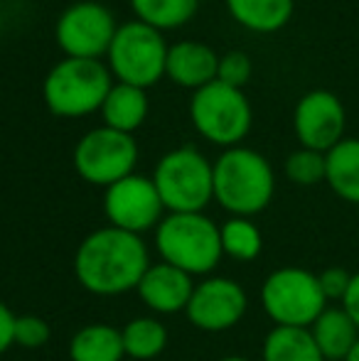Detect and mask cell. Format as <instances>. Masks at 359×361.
<instances>
[{"mask_svg":"<svg viewBox=\"0 0 359 361\" xmlns=\"http://www.w3.org/2000/svg\"><path fill=\"white\" fill-rule=\"evenodd\" d=\"M150 268V251L138 233L104 226L91 231L74 253L79 286L99 298H114L138 288Z\"/></svg>","mask_w":359,"mask_h":361,"instance_id":"6da1fadb","label":"cell"},{"mask_svg":"<svg viewBox=\"0 0 359 361\" xmlns=\"http://www.w3.org/2000/svg\"><path fill=\"white\" fill-rule=\"evenodd\" d=\"M276 175L271 162L249 147H229L214 162V200L231 216H256L271 204Z\"/></svg>","mask_w":359,"mask_h":361,"instance_id":"7a4b0ae2","label":"cell"},{"mask_svg":"<svg viewBox=\"0 0 359 361\" xmlns=\"http://www.w3.org/2000/svg\"><path fill=\"white\" fill-rule=\"evenodd\" d=\"M155 248L163 263L180 268L187 276H209L219 266V226L207 214H168L155 226Z\"/></svg>","mask_w":359,"mask_h":361,"instance_id":"3957f363","label":"cell"},{"mask_svg":"<svg viewBox=\"0 0 359 361\" xmlns=\"http://www.w3.org/2000/svg\"><path fill=\"white\" fill-rule=\"evenodd\" d=\"M153 185L170 214H195L214 200V165L195 147H178L160 157Z\"/></svg>","mask_w":359,"mask_h":361,"instance_id":"277c9868","label":"cell"},{"mask_svg":"<svg viewBox=\"0 0 359 361\" xmlns=\"http://www.w3.org/2000/svg\"><path fill=\"white\" fill-rule=\"evenodd\" d=\"M261 307L273 327H305L325 312L327 300L317 273L298 266H283L269 273L261 286Z\"/></svg>","mask_w":359,"mask_h":361,"instance_id":"5b68a950","label":"cell"},{"mask_svg":"<svg viewBox=\"0 0 359 361\" xmlns=\"http://www.w3.org/2000/svg\"><path fill=\"white\" fill-rule=\"evenodd\" d=\"M111 89V74L99 59L67 57L44 79V101L52 114L79 118L101 109Z\"/></svg>","mask_w":359,"mask_h":361,"instance_id":"8992f818","label":"cell"},{"mask_svg":"<svg viewBox=\"0 0 359 361\" xmlns=\"http://www.w3.org/2000/svg\"><path fill=\"white\" fill-rule=\"evenodd\" d=\"M192 123L209 143L236 147L251 128V106L241 89L212 81L195 91L190 104Z\"/></svg>","mask_w":359,"mask_h":361,"instance_id":"52a82bcc","label":"cell"},{"mask_svg":"<svg viewBox=\"0 0 359 361\" xmlns=\"http://www.w3.org/2000/svg\"><path fill=\"white\" fill-rule=\"evenodd\" d=\"M109 62L121 84L148 89L165 74L168 44L160 30L145 23H126L116 30V37L109 47Z\"/></svg>","mask_w":359,"mask_h":361,"instance_id":"ba28073f","label":"cell"},{"mask_svg":"<svg viewBox=\"0 0 359 361\" xmlns=\"http://www.w3.org/2000/svg\"><path fill=\"white\" fill-rule=\"evenodd\" d=\"M135 162H138V145L133 135L121 133L109 126L89 130L74 150V167L79 177L96 187H111L123 177L133 175Z\"/></svg>","mask_w":359,"mask_h":361,"instance_id":"9c48e42d","label":"cell"},{"mask_svg":"<svg viewBox=\"0 0 359 361\" xmlns=\"http://www.w3.org/2000/svg\"><path fill=\"white\" fill-rule=\"evenodd\" d=\"M163 212L165 207L160 202V195L148 177L128 175L116 185L106 187L104 214L109 219V226L140 236L163 221Z\"/></svg>","mask_w":359,"mask_h":361,"instance_id":"30bf717a","label":"cell"},{"mask_svg":"<svg viewBox=\"0 0 359 361\" xmlns=\"http://www.w3.org/2000/svg\"><path fill=\"white\" fill-rule=\"evenodd\" d=\"M249 295L236 281L224 276H207L195 286L187 302V319L202 332H226L244 319Z\"/></svg>","mask_w":359,"mask_h":361,"instance_id":"8fae6325","label":"cell"},{"mask_svg":"<svg viewBox=\"0 0 359 361\" xmlns=\"http://www.w3.org/2000/svg\"><path fill=\"white\" fill-rule=\"evenodd\" d=\"M116 37L114 15L99 3H77L57 23V44L74 59H99L109 54Z\"/></svg>","mask_w":359,"mask_h":361,"instance_id":"7c38bea8","label":"cell"},{"mask_svg":"<svg viewBox=\"0 0 359 361\" xmlns=\"http://www.w3.org/2000/svg\"><path fill=\"white\" fill-rule=\"evenodd\" d=\"M345 106L332 91L315 89L308 91L296 106L293 114V128L303 147L317 152L332 150L345 138Z\"/></svg>","mask_w":359,"mask_h":361,"instance_id":"4fadbf2b","label":"cell"},{"mask_svg":"<svg viewBox=\"0 0 359 361\" xmlns=\"http://www.w3.org/2000/svg\"><path fill=\"white\" fill-rule=\"evenodd\" d=\"M138 298L155 314H175L185 312L192 293H195V278L182 273L170 263H150L145 276L135 288Z\"/></svg>","mask_w":359,"mask_h":361,"instance_id":"5bb4252c","label":"cell"},{"mask_svg":"<svg viewBox=\"0 0 359 361\" xmlns=\"http://www.w3.org/2000/svg\"><path fill=\"white\" fill-rule=\"evenodd\" d=\"M217 72H219V57L207 44L180 42L168 49L165 74L175 84L187 86V89H202L217 81Z\"/></svg>","mask_w":359,"mask_h":361,"instance_id":"9a60e30c","label":"cell"},{"mask_svg":"<svg viewBox=\"0 0 359 361\" xmlns=\"http://www.w3.org/2000/svg\"><path fill=\"white\" fill-rule=\"evenodd\" d=\"M310 334L325 361H345L350 349L355 347V342L359 339L357 324L342 310V305L340 307H330L327 305L325 312L310 324Z\"/></svg>","mask_w":359,"mask_h":361,"instance_id":"2e32d148","label":"cell"},{"mask_svg":"<svg viewBox=\"0 0 359 361\" xmlns=\"http://www.w3.org/2000/svg\"><path fill=\"white\" fill-rule=\"evenodd\" d=\"M325 182L342 202L359 204V138H342L325 152Z\"/></svg>","mask_w":359,"mask_h":361,"instance_id":"e0dca14e","label":"cell"},{"mask_svg":"<svg viewBox=\"0 0 359 361\" xmlns=\"http://www.w3.org/2000/svg\"><path fill=\"white\" fill-rule=\"evenodd\" d=\"M123 337L121 329L96 322L82 327L69 339V359L72 361H123Z\"/></svg>","mask_w":359,"mask_h":361,"instance_id":"ac0fdd59","label":"cell"},{"mask_svg":"<svg viewBox=\"0 0 359 361\" xmlns=\"http://www.w3.org/2000/svg\"><path fill=\"white\" fill-rule=\"evenodd\" d=\"M101 114L109 128L121 130V133H133L148 116V96L138 86L116 84L109 91Z\"/></svg>","mask_w":359,"mask_h":361,"instance_id":"d6986e66","label":"cell"},{"mask_svg":"<svg viewBox=\"0 0 359 361\" xmlns=\"http://www.w3.org/2000/svg\"><path fill=\"white\" fill-rule=\"evenodd\" d=\"M261 361H325L310 329L273 327L261 344Z\"/></svg>","mask_w":359,"mask_h":361,"instance_id":"ffe728a7","label":"cell"},{"mask_svg":"<svg viewBox=\"0 0 359 361\" xmlns=\"http://www.w3.org/2000/svg\"><path fill=\"white\" fill-rule=\"evenodd\" d=\"M293 0H226L231 18L254 32H276L291 20Z\"/></svg>","mask_w":359,"mask_h":361,"instance_id":"44dd1931","label":"cell"},{"mask_svg":"<svg viewBox=\"0 0 359 361\" xmlns=\"http://www.w3.org/2000/svg\"><path fill=\"white\" fill-rule=\"evenodd\" d=\"M126 357L135 361H150L168 347V329L155 317H135L121 329Z\"/></svg>","mask_w":359,"mask_h":361,"instance_id":"7402d4cb","label":"cell"},{"mask_svg":"<svg viewBox=\"0 0 359 361\" xmlns=\"http://www.w3.org/2000/svg\"><path fill=\"white\" fill-rule=\"evenodd\" d=\"M221 236V251L224 256L234 258L239 263L256 261L264 251V236L261 228L246 216H231L219 226Z\"/></svg>","mask_w":359,"mask_h":361,"instance_id":"603a6c76","label":"cell"},{"mask_svg":"<svg viewBox=\"0 0 359 361\" xmlns=\"http://www.w3.org/2000/svg\"><path fill=\"white\" fill-rule=\"evenodd\" d=\"M140 23L155 30H173L192 20L200 0H130Z\"/></svg>","mask_w":359,"mask_h":361,"instance_id":"cb8c5ba5","label":"cell"},{"mask_svg":"<svg viewBox=\"0 0 359 361\" xmlns=\"http://www.w3.org/2000/svg\"><path fill=\"white\" fill-rule=\"evenodd\" d=\"M286 177L300 187L325 182V152L308 150V147L291 152L286 160Z\"/></svg>","mask_w":359,"mask_h":361,"instance_id":"d4e9b609","label":"cell"},{"mask_svg":"<svg viewBox=\"0 0 359 361\" xmlns=\"http://www.w3.org/2000/svg\"><path fill=\"white\" fill-rule=\"evenodd\" d=\"M52 329H49L47 319L37 317V314H18L15 319V344L25 349H39L49 342Z\"/></svg>","mask_w":359,"mask_h":361,"instance_id":"484cf974","label":"cell"},{"mask_svg":"<svg viewBox=\"0 0 359 361\" xmlns=\"http://www.w3.org/2000/svg\"><path fill=\"white\" fill-rule=\"evenodd\" d=\"M249 76H251V59L244 52H226L219 59V72H217V79L219 81L234 86V89H241L249 81Z\"/></svg>","mask_w":359,"mask_h":361,"instance_id":"4316f807","label":"cell"},{"mask_svg":"<svg viewBox=\"0 0 359 361\" xmlns=\"http://www.w3.org/2000/svg\"><path fill=\"white\" fill-rule=\"evenodd\" d=\"M317 281H320V290H322V295H325L327 302H335V300H340L342 302L347 288H350L352 273L347 271V268L330 266L322 273H317Z\"/></svg>","mask_w":359,"mask_h":361,"instance_id":"83f0119b","label":"cell"},{"mask_svg":"<svg viewBox=\"0 0 359 361\" xmlns=\"http://www.w3.org/2000/svg\"><path fill=\"white\" fill-rule=\"evenodd\" d=\"M15 319L18 314L0 300V354H5L15 344Z\"/></svg>","mask_w":359,"mask_h":361,"instance_id":"f1b7e54d","label":"cell"},{"mask_svg":"<svg viewBox=\"0 0 359 361\" xmlns=\"http://www.w3.org/2000/svg\"><path fill=\"white\" fill-rule=\"evenodd\" d=\"M342 310L352 317V322L359 329V273H352L350 288H347L345 298H342Z\"/></svg>","mask_w":359,"mask_h":361,"instance_id":"f546056e","label":"cell"},{"mask_svg":"<svg viewBox=\"0 0 359 361\" xmlns=\"http://www.w3.org/2000/svg\"><path fill=\"white\" fill-rule=\"evenodd\" d=\"M345 361H359V339L355 342V347L350 349V354L345 357Z\"/></svg>","mask_w":359,"mask_h":361,"instance_id":"4dcf8cb0","label":"cell"},{"mask_svg":"<svg viewBox=\"0 0 359 361\" xmlns=\"http://www.w3.org/2000/svg\"><path fill=\"white\" fill-rule=\"evenodd\" d=\"M219 361H251V359L239 357V354H231V357H224V359H219Z\"/></svg>","mask_w":359,"mask_h":361,"instance_id":"1f68e13d","label":"cell"}]
</instances>
